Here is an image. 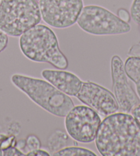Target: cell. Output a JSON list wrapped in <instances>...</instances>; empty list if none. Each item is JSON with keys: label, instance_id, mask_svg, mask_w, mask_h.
<instances>
[{"label": "cell", "instance_id": "obj_13", "mask_svg": "<svg viewBox=\"0 0 140 156\" xmlns=\"http://www.w3.org/2000/svg\"><path fill=\"white\" fill-rule=\"evenodd\" d=\"M54 156H96L92 151L79 147H69L53 153Z\"/></svg>", "mask_w": 140, "mask_h": 156}, {"label": "cell", "instance_id": "obj_1", "mask_svg": "<svg viewBox=\"0 0 140 156\" xmlns=\"http://www.w3.org/2000/svg\"><path fill=\"white\" fill-rule=\"evenodd\" d=\"M96 146L103 156H140V127L133 115L116 112L100 125Z\"/></svg>", "mask_w": 140, "mask_h": 156}, {"label": "cell", "instance_id": "obj_19", "mask_svg": "<svg viewBox=\"0 0 140 156\" xmlns=\"http://www.w3.org/2000/svg\"><path fill=\"white\" fill-rule=\"evenodd\" d=\"M117 16L119 17L120 20L125 21L126 23H129L131 21V14L128 12V11L125 9H120L117 10Z\"/></svg>", "mask_w": 140, "mask_h": 156}, {"label": "cell", "instance_id": "obj_20", "mask_svg": "<svg viewBox=\"0 0 140 156\" xmlns=\"http://www.w3.org/2000/svg\"><path fill=\"white\" fill-rule=\"evenodd\" d=\"M128 55L130 56H137L140 57V42L135 44L132 46L128 51Z\"/></svg>", "mask_w": 140, "mask_h": 156}, {"label": "cell", "instance_id": "obj_7", "mask_svg": "<svg viewBox=\"0 0 140 156\" xmlns=\"http://www.w3.org/2000/svg\"><path fill=\"white\" fill-rule=\"evenodd\" d=\"M41 18L48 26L67 28L76 23L83 9V0H38Z\"/></svg>", "mask_w": 140, "mask_h": 156}, {"label": "cell", "instance_id": "obj_16", "mask_svg": "<svg viewBox=\"0 0 140 156\" xmlns=\"http://www.w3.org/2000/svg\"><path fill=\"white\" fill-rule=\"evenodd\" d=\"M26 147L29 150V151L41 149V142L38 137L34 135V134H30V135H28L26 139Z\"/></svg>", "mask_w": 140, "mask_h": 156}, {"label": "cell", "instance_id": "obj_17", "mask_svg": "<svg viewBox=\"0 0 140 156\" xmlns=\"http://www.w3.org/2000/svg\"><path fill=\"white\" fill-rule=\"evenodd\" d=\"M2 155L3 156H24L26 154L21 151L16 147H11L6 149L4 151H2Z\"/></svg>", "mask_w": 140, "mask_h": 156}, {"label": "cell", "instance_id": "obj_8", "mask_svg": "<svg viewBox=\"0 0 140 156\" xmlns=\"http://www.w3.org/2000/svg\"><path fill=\"white\" fill-rule=\"evenodd\" d=\"M76 97L103 117L119 111V105L114 94L103 86L89 80L82 83Z\"/></svg>", "mask_w": 140, "mask_h": 156}, {"label": "cell", "instance_id": "obj_2", "mask_svg": "<svg viewBox=\"0 0 140 156\" xmlns=\"http://www.w3.org/2000/svg\"><path fill=\"white\" fill-rule=\"evenodd\" d=\"M19 47L32 61L49 63L58 69L68 68L69 61L59 48L56 34L44 24H37L21 34Z\"/></svg>", "mask_w": 140, "mask_h": 156}, {"label": "cell", "instance_id": "obj_14", "mask_svg": "<svg viewBox=\"0 0 140 156\" xmlns=\"http://www.w3.org/2000/svg\"><path fill=\"white\" fill-rule=\"evenodd\" d=\"M17 139L14 135L0 133V150L4 151L11 147H16Z\"/></svg>", "mask_w": 140, "mask_h": 156}, {"label": "cell", "instance_id": "obj_10", "mask_svg": "<svg viewBox=\"0 0 140 156\" xmlns=\"http://www.w3.org/2000/svg\"><path fill=\"white\" fill-rule=\"evenodd\" d=\"M41 76L70 97H76L83 83L77 75L65 69H45L41 72Z\"/></svg>", "mask_w": 140, "mask_h": 156}, {"label": "cell", "instance_id": "obj_24", "mask_svg": "<svg viewBox=\"0 0 140 156\" xmlns=\"http://www.w3.org/2000/svg\"><path fill=\"white\" fill-rule=\"evenodd\" d=\"M136 84V91H137V94L138 96V97L140 98V80L139 82H137L135 83Z\"/></svg>", "mask_w": 140, "mask_h": 156}, {"label": "cell", "instance_id": "obj_12", "mask_svg": "<svg viewBox=\"0 0 140 156\" xmlns=\"http://www.w3.org/2000/svg\"><path fill=\"white\" fill-rule=\"evenodd\" d=\"M125 73L135 83L140 80V57L130 56L124 63Z\"/></svg>", "mask_w": 140, "mask_h": 156}, {"label": "cell", "instance_id": "obj_11", "mask_svg": "<svg viewBox=\"0 0 140 156\" xmlns=\"http://www.w3.org/2000/svg\"><path fill=\"white\" fill-rule=\"evenodd\" d=\"M69 135L62 130H56L47 138V148L51 153H56L67 147Z\"/></svg>", "mask_w": 140, "mask_h": 156}, {"label": "cell", "instance_id": "obj_15", "mask_svg": "<svg viewBox=\"0 0 140 156\" xmlns=\"http://www.w3.org/2000/svg\"><path fill=\"white\" fill-rule=\"evenodd\" d=\"M131 17L139 27L140 30V0H133L131 6Z\"/></svg>", "mask_w": 140, "mask_h": 156}, {"label": "cell", "instance_id": "obj_23", "mask_svg": "<svg viewBox=\"0 0 140 156\" xmlns=\"http://www.w3.org/2000/svg\"><path fill=\"white\" fill-rule=\"evenodd\" d=\"M16 147L18 148L19 149L22 151V150H24L26 148V140H19L17 142V145Z\"/></svg>", "mask_w": 140, "mask_h": 156}, {"label": "cell", "instance_id": "obj_21", "mask_svg": "<svg viewBox=\"0 0 140 156\" xmlns=\"http://www.w3.org/2000/svg\"><path fill=\"white\" fill-rule=\"evenodd\" d=\"M26 155H28V156H38V155L49 156V155H50V154L47 151H46L39 149H36L34 151H28V153L26 154Z\"/></svg>", "mask_w": 140, "mask_h": 156}, {"label": "cell", "instance_id": "obj_25", "mask_svg": "<svg viewBox=\"0 0 140 156\" xmlns=\"http://www.w3.org/2000/svg\"><path fill=\"white\" fill-rule=\"evenodd\" d=\"M0 156H3V155H2V151L1 150H0Z\"/></svg>", "mask_w": 140, "mask_h": 156}, {"label": "cell", "instance_id": "obj_4", "mask_svg": "<svg viewBox=\"0 0 140 156\" xmlns=\"http://www.w3.org/2000/svg\"><path fill=\"white\" fill-rule=\"evenodd\" d=\"M42 20L37 0H0V30L17 37Z\"/></svg>", "mask_w": 140, "mask_h": 156}, {"label": "cell", "instance_id": "obj_18", "mask_svg": "<svg viewBox=\"0 0 140 156\" xmlns=\"http://www.w3.org/2000/svg\"><path fill=\"white\" fill-rule=\"evenodd\" d=\"M9 44V35L0 30V53L6 49Z\"/></svg>", "mask_w": 140, "mask_h": 156}, {"label": "cell", "instance_id": "obj_5", "mask_svg": "<svg viewBox=\"0 0 140 156\" xmlns=\"http://www.w3.org/2000/svg\"><path fill=\"white\" fill-rule=\"evenodd\" d=\"M76 23L85 33L96 36L118 35L128 33L131 30L129 23L97 5L83 7Z\"/></svg>", "mask_w": 140, "mask_h": 156}, {"label": "cell", "instance_id": "obj_6", "mask_svg": "<svg viewBox=\"0 0 140 156\" xmlns=\"http://www.w3.org/2000/svg\"><path fill=\"white\" fill-rule=\"evenodd\" d=\"M65 118V127L70 138L85 144L95 140L102 122L96 110L87 105L74 106Z\"/></svg>", "mask_w": 140, "mask_h": 156}, {"label": "cell", "instance_id": "obj_3", "mask_svg": "<svg viewBox=\"0 0 140 156\" xmlns=\"http://www.w3.org/2000/svg\"><path fill=\"white\" fill-rule=\"evenodd\" d=\"M10 80L35 104L55 116L65 118L74 107V101L70 96L62 92L46 80L14 74Z\"/></svg>", "mask_w": 140, "mask_h": 156}, {"label": "cell", "instance_id": "obj_9", "mask_svg": "<svg viewBox=\"0 0 140 156\" xmlns=\"http://www.w3.org/2000/svg\"><path fill=\"white\" fill-rule=\"evenodd\" d=\"M111 74L113 91L119 105V110L121 112L129 114L140 104V101L137 93L128 81L123 61L119 56L114 55L111 58Z\"/></svg>", "mask_w": 140, "mask_h": 156}, {"label": "cell", "instance_id": "obj_22", "mask_svg": "<svg viewBox=\"0 0 140 156\" xmlns=\"http://www.w3.org/2000/svg\"><path fill=\"white\" fill-rule=\"evenodd\" d=\"M132 115L135 119L136 122L140 127V104L137 105L135 108L132 110Z\"/></svg>", "mask_w": 140, "mask_h": 156}]
</instances>
